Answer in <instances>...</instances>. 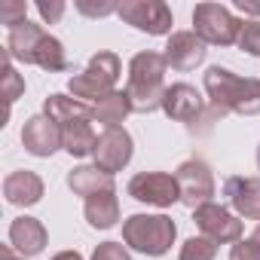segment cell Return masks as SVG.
Wrapping results in <instances>:
<instances>
[{"label": "cell", "mask_w": 260, "mask_h": 260, "mask_svg": "<svg viewBox=\"0 0 260 260\" xmlns=\"http://www.w3.org/2000/svg\"><path fill=\"white\" fill-rule=\"evenodd\" d=\"M22 144L31 156H52L58 147H64V138H61V125L46 116V113H37L25 122L22 128Z\"/></svg>", "instance_id": "8fae6325"}, {"label": "cell", "mask_w": 260, "mask_h": 260, "mask_svg": "<svg viewBox=\"0 0 260 260\" xmlns=\"http://www.w3.org/2000/svg\"><path fill=\"white\" fill-rule=\"evenodd\" d=\"M166 55L159 52H138L128 64V86H125V95L132 101V110L135 113H153L162 107V98H166Z\"/></svg>", "instance_id": "7a4b0ae2"}, {"label": "cell", "mask_w": 260, "mask_h": 260, "mask_svg": "<svg viewBox=\"0 0 260 260\" xmlns=\"http://www.w3.org/2000/svg\"><path fill=\"white\" fill-rule=\"evenodd\" d=\"M7 55L25 64H37L43 71H68V55H64L61 40H55L34 22H22L19 28L10 31Z\"/></svg>", "instance_id": "3957f363"}, {"label": "cell", "mask_w": 260, "mask_h": 260, "mask_svg": "<svg viewBox=\"0 0 260 260\" xmlns=\"http://www.w3.org/2000/svg\"><path fill=\"white\" fill-rule=\"evenodd\" d=\"M208 55L205 43L196 37V31H175L166 43V61L175 71H193L196 64H202Z\"/></svg>", "instance_id": "5bb4252c"}, {"label": "cell", "mask_w": 260, "mask_h": 260, "mask_svg": "<svg viewBox=\"0 0 260 260\" xmlns=\"http://www.w3.org/2000/svg\"><path fill=\"white\" fill-rule=\"evenodd\" d=\"M92 119H95V107L89 113H80V116H71V119H61V138H64V150L71 156H89L95 153V144H98V135L92 128Z\"/></svg>", "instance_id": "9a60e30c"}, {"label": "cell", "mask_w": 260, "mask_h": 260, "mask_svg": "<svg viewBox=\"0 0 260 260\" xmlns=\"http://www.w3.org/2000/svg\"><path fill=\"white\" fill-rule=\"evenodd\" d=\"M175 181L181 190V202L193 211L199 205L211 202V196H214V175L205 159H184L175 172Z\"/></svg>", "instance_id": "52a82bcc"}, {"label": "cell", "mask_w": 260, "mask_h": 260, "mask_svg": "<svg viewBox=\"0 0 260 260\" xmlns=\"http://www.w3.org/2000/svg\"><path fill=\"white\" fill-rule=\"evenodd\" d=\"M92 260H132V257H128V251L119 242H101L92 251Z\"/></svg>", "instance_id": "4316f807"}, {"label": "cell", "mask_w": 260, "mask_h": 260, "mask_svg": "<svg viewBox=\"0 0 260 260\" xmlns=\"http://www.w3.org/2000/svg\"><path fill=\"white\" fill-rule=\"evenodd\" d=\"M239 49L248 55H260V22H245L239 34Z\"/></svg>", "instance_id": "d4e9b609"}, {"label": "cell", "mask_w": 260, "mask_h": 260, "mask_svg": "<svg viewBox=\"0 0 260 260\" xmlns=\"http://www.w3.org/2000/svg\"><path fill=\"white\" fill-rule=\"evenodd\" d=\"M52 260H83V254L80 251H58Z\"/></svg>", "instance_id": "4dcf8cb0"}, {"label": "cell", "mask_w": 260, "mask_h": 260, "mask_svg": "<svg viewBox=\"0 0 260 260\" xmlns=\"http://www.w3.org/2000/svg\"><path fill=\"white\" fill-rule=\"evenodd\" d=\"M128 113H132V101H128V95L125 92H113V95H107L104 101H98L95 104V119L98 122H104V128H113V125H119Z\"/></svg>", "instance_id": "44dd1931"}, {"label": "cell", "mask_w": 260, "mask_h": 260, "mask_svg": "<svg viewBox=\"0 0 260 260\" xmlns=\"http://www.w3.org/2000/svg\"><path fill=\"white\" fill-rule=\"evenodd\" d=\"M251 239H254V242H257V245H260V226H257V230H254V236H251Z\"/></svg>", "instance_id": "d6a6232c"}, {"label": "cell", "mask_w": 260, "mask_h": 260, "mask_svg": "<svg viewBox=\"0 0 260 260\" xmlns=\"http://www.w3.org/2000/svg\"><path fill=\"white\" fill-rule=\"evenodd\" d=\"M162 110H166V116H169V119L193 125L196 119H202V116H205V101H202V95H199L190 83H175V86H169V89H166ZM205 122H208V116H205Z\"/></svg>", "instance_id": "4fadbf2b"}, {"label": "cell", "mask_w": 260, "mask_h": 260, "mask_svg": "<svg viewBox=\"0 0 260 260\" xmlns=\"http://www.w3.org/2000/svg\"><path fill=\"white\" fill-rule=\"evenodd\" d=\"M0 260H25V257H16V254H13V248H10V245H4V248H0Z\"/></svg>", "instance_id": "1f68e13d"}, {"label": "cell", "mask_w": 260, "mask_h": 260, "mask_svg": "<svg viewBox=\"0 0 260 260\" xmlns=\"http://www.w3.org/2000/svg\"><path fill=\"white\" fill-rule=\"evenodd\" d=\"M122 74V64H119V55L116 52H95L92 61L86 64V71L74 74L68 80V89L77 101H104L107 95L116 92V80Z\"/></svg>", "instance_id": "277c9868"}, {"label": "cell", "mask_w": 260, "mask_h": 260, "mask_svg": "<svg viewBox=\"0 0 260 260\" xmlns=\"http://www.w3.org/2000/svg\"><path fill=\"white\" fill-rule=\"evenodd\" d=\"M68 187L77 193V196H95V193H107V190H116L113 184V175L101 172L98 166H80L68 175Z\"/></svg>", "instance_id": "d6986e66"}, {"label": "cell", "mask_w": 260, "mask_h": 260, "mask_svg": "<svg viewBox=\"0 0 260 260\" xmlns=\"http://www.w3.org/2000/svg\"><path fill=\"white\" fill-rule=\"evenodd\" d=\"M37 13L43 16V22H58L61 16H64V4H61V0H49V4H46V0H40V4H37Z\"/></svg>", "instance_id": "f1b7e54d"}, {"label": "cell", "mask_w": 260, "mask_h": 260, "mask_svg": "<svg viewBox=\"0 0 260 260\" xmlns=\"http://www.w3.org/2000/svg\"><path fill=\"white\" fill-rule=\"evenodd\" d=\"M217 257V242L208 236H193L181 245V260H214Z\"/></svg>", "instance_id": "7402d4cb"}, {"label": "cell", "mask_w": 260, "mask_h": 260, "mask_svg": "<svg viewBox=\"0 0 260 260\" xmlns=\"http://www.w3.org/2000/svg\"><path fill=\"white\" fill-rule=\"evenodd\" d=\"M83 214H86L89 226H95V230H110V226L119 220L116 190H107V193H95V196H89Z\"/></svg>", "instance_id": "ffe728a7"}, {"label": "cell", "mask_w": 260, "mask_h": 260, "mask_svg": "<svg viewBox=\"0 0 260 260\" xmlns=\"http://www.w3.org/2000/svg\"><path fill=\"white\" fill-rule=\"evenodd\" d=\"M196 226L202 230V236L214 239V242H239L242 239V220L236 214H230L223 205L217 202H205L196 208L193 214Z\"/></svg>", "instance_id": "7c38bea8"}, {"label": "cell", "mask_w": 260, "mask_h": 260, "mask_svg": "<svg viewBox=\"0 0 260 260\" xmlns=\"http://www.w3.org/2000/svg\"><path fill=\"white\" fill-rule=\"evenodd\" d=\"M25 92V80L16 74V68H13V58L4 52V98H7V104H13L19 95Z\"/></svg>", "instance_id": "603a6c76"}, {"label": "cell", "mask_w": 260, "mask_h": 260, "mask_svg": "<svg viewBox=\"0 0 260 260\" xmlns=\"http://www.w3.org/2000/svg\"><path fill=\"white\" fill-rule=\"evenodd\" d=\"M230 260H260V245H257L254 239L236 242L233 251H230Z\"/></svg>", "instance_id": "83f0119b"}, {"label": "cell", "mask_w": 260, "mask_h": 260, "mask_svg": "<svg viewBox=\"0 0 260 260\" xmlns=\"http://www.w3.org/2000/svg\"><path fill=\"white\" fill-rule=\"evenodd\" d=\"M10 245L22 254V257H37L46 248V226L37 217H16L10 223Z\"/></svg>", "instance_id": "e0dca14e"}, {"label": "cell", "mask_w": 260, "mask_h": 260, "mask_svg": "<svg viewBox=\"0 0 260 260\" xmlns=\"http://www.w3.org/2000/svg\"><path fill=\"white\" fill-rule=\"evenodd\" d=\"M205 92L211 98V122L226 113H260V80L254 77H236L233 71L217 64L205 71Z\"/></svg>", "instance_id": "6da1fadb"}, {"label": "cell", "mask_w": 260, "mask_h": 260, "mask_svg": "<svg viewBox=\"0 0 260 260\" xmlns=\"http://www.w3.org/2000/svg\"><path fill=\"white\" fill-rule=\"evenodd\" d=\"M175 236H178V226L166 214H132L122 223L125 245L141 251V254H150V257L166 254L172 248Z\"/></svg>", "instance_id": "5b68a950"}, {"label": "cell", "mask_w": 260, "mask_h": 260, "mask_svg": "<svg viewBox=\"0 0 260 260\" xmlns=\"http://www.w3.org/2000/svg\"><path fill=\"white\" fill-rule=\"evenodd\" d=\"M25 16H28V7L22 4V0H10V4L0 7V22H4L10 31H13V28H19L22 22H28Z\"/></svg>", "instance_id": "cb8c5ba5"}, {"label": "cell", "mask_w": 260, "mask_h": 260, "mask_svg": "<svg viewBox=\"0 0 260 260\" xmlns=\"http://www.w3.org/2000/svg\"><path fill=\"white\" fill-rule=\"evenodd\" d=\"M257 166H260V147H257Z\"/></svg>", "instance_id": "836d02e7"}, {"label": "cell", "mask_w": 260, "mask_h": 260, "mask_svg": "<svg viewBox=\"0 0 260 260\" xmlns=\"http://www.w3.org/2000/svg\"><path fill=\"white\" fill-rule=\"evenodd\" d=\"M95 166L107 175L113 172H122L132 159V135L125 132L122 125H113V128H104L98 135V144H95V153H92Z\"/></svg>", "instance_id": "30bf717a"}, {"label": "cell", "mask_w": 260, "mask_h": 260, "mask_svg": "<svg viewBox=\"0 0 260 260\" xmlns=\"http://www.w3.org/2000/svg\"><path fill=\"white\" fill-rule=\"evenodd\" d=\"M119 19L125 25H132L144 34H169L175 19H172V10L162 4V0H122L119 4Z\"/></svg>", "instance_id": "ba28073f"}, {"label": "cell", "mask_w": 260, "mask_h": 260, "mask_svg": "<svg viewBox=\"0 0 260 260\" xmlns=\"http://www.w3.org/2000/svg\"><path fill=\"white\" fill-rule=\"evenodd\" d=\"M77 10H80L83 16H92V19H101V16L119 13V7L110 4V0H101V4H92V0H77Z\"/></svg>", "instance_id": "484cf974"}, {"label": "cell", "mask_w": 260, "mask_h": 260, "mask_svg": "<svg viewBox=\"0 0 260 260\" xmlns=\"http://www.w3.org/2000/svg\"><path fill=\"white\" fill-rule=\"evenodd\" d=\"M223 193L242 217L260 220V178H226Z\"/></svg>", "instance_id": "2e32d148"}, {"label": "cell", "mask_w": 260, "mask_h": 260, "mask_svg": "<svg viewBox=\"0 0 260 260\" xmlns=\"http://www.w3.org/2000/svg\"><path fill=\"white\" fill-rule=\"evenodd\" d=\"M4 196H7L10 205H22V208L37 205L43 199V178L37 172H28V169L25 172H13L4 181Z\"/></svg>", "instance_id": "ac0fdd59"}, {"label": "cell", "mask_w": 260, "mask_h": 260, "mask_svg": "<svg viewBox=\"0 0 260 260\" xmlns=\"http://www.w3.org/2000/svg\"><path fill=\"white\" fill-rule=\"evenodd\" d=\"M236 10H242L248 16H260V4H251V0H236Z\"/></svg>", "instance_id": "f546056e"}, {"label": "cell", "mask_w": 260, "mask_h": 260, "mask_svg": "<svg viewBox=\"0 0 260 260\" xmlns=\"http://www.w3.org/2000/svg\"><path fill=\"white\" fill-rule=\"evenodd\" d=\"M242 25L226 7L220 4H199L193 10V28H196V37L202 43H214V46H233L239 43V34H242Z\"/></svg>", "instance_id": "8992f818"}, {"label": "cell", "mask_w": 260, "mask_h": 260, "mask_svg": "<svg viewBox=\"0 0 260 260\" xmlns=\"http://www.w3.org/2000/svg\"><path fill=\"white\" fill-rule=\"evenodd\" d=\"M128 196L138 199V202H147V205H156V208H169V205L181 202L178 181H175V175H166V172L135 175L128 181Z\"/></svg>", "instance_id": "9c48e42d"}]
</instances>
